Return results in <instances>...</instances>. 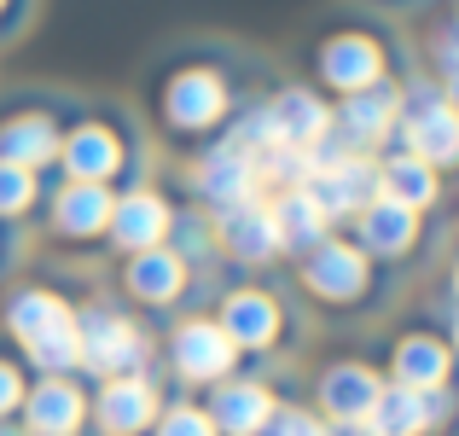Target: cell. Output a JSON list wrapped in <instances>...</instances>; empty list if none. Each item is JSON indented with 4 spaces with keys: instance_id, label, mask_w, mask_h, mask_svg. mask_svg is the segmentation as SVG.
<instances>
[{
    "instance_id": "cell-23",
    "label": "cell",
    "mask_w": 459,
    "mask_h": 436,
    "mask_svg": "<svg viewBox=\"0 0 459 436\" xmlns=\"http://www.w3.org/2000/svg\"><path fill=\"white\" fill-rule=\"evenodd\" d=\"M268 414H273V396L262 384H245V379H221L210 396V419L227 436H262Z\"/></svg>"
},
{
    "instance_id": "cell-32",
    "label": "cell",
    "mask_w": 459,
    "mask_h": 436,
    "mask_svg": "<svg viewBox=\"0 0 459 436\" xmlns=\"http://www.w3.org/2000/svg\"><path fill=\"white\" fill-rule=\"evenodd\" d=\"M35 12V0H0V35H12V30H23V18Z\"/></svg>"
},
{
    "instance_id": "cell-20",
    "label": "cell",
    "mask_w": 459,
    "mask_h": 436,
    "mask_svg": "<svg viewBox=\"0 0 459 436\" xmlns=\"http://www.w3.org/2000/svg\"><path fill=\"white\" fill-rule=\"evenodd\" d=\"M111 204H117L111 187H100V180H70V187H58V198H53V227L65 239H105Z\"/></svg>"
},
{
    "instance_id": "cell-28",
    "label": "cell",
    "mask_w": 459,
    "mask_h": 436,
    "mask_svg": "<svg viewBox=\"0 0 459 436\" xmlns=\"http://www.w3.org/2000/svg\"><path fill=\"white\" fill-rule=\"evenodd\" d=\"M35 169L23 163H0V222H12V215H30L35 210Z\"/></svg>"
},
{
    "instance_id": "cell-2",
    "label": "cell",
    "mask_w": 459,
    "mask_h": 436,
    "mask_svg": "<svg viewBox=\"0 0 459 436\" xmlns=\"http://www.w3.org/2000/svg\"><path fill=\"white\" fill-rule=\"evenodd\" d=\"M6 332L41 372H70L82 367V337H76V309L58 291H18L6 302Z\"/></svg>"
},
{
    "instance_id": "cell-27",
    "label": "cell",
    "mask_w": 459,
    "mask_h": 436,
    "mask_svg": "<svg viewBox=\"0 0 459 436\" xmlns=\"http://www.w3.org/2000/svg\"><path fill=\"white\" fill-rule=\"evenodd\" d=\"M367 431L372 436H419V431H430V396L407 390V384H384L378 402H372V414H367Z\"/></svg>"
},
{
    "instance_id": "cell-11",
    "label": "cell",
    "mask_w": 459,
    "mask_h": 436,
    "mask_svg": "<svg viewBox=\"0 0 459 436\" xmlns=\"http://www.w3.org/2000/svg\"><path fill=\"white\" fill-rule=\"evenodd\" d=\"M192 187H198V198L210 204L215 215L233 210V204H245V198H262L256 157H250L245 145L221 140V145H210V152L198 157V175H192Z\"/></svg>"
},
{
    "instance_id": "cell-14",
    "label": "cell",
    "mask_w": 459,
    "mask_h": 436,
    "mask_svg": "<svg viewBox=\"0 0 459 436\" xmlns=\"http://www.w3.org/2000/svg\"><path fill=\"white\" fill-rule=\"evenodd\" d=\"M215 245H221L233 262H250V268L280 257V227H273L268 198H245V204H233V210L215 215Z\"/></svg>"
},
{
    "instance_id": "cell-13",
    "label": "cell",
    "mask_w": 459,
    "mask_h": 436,
    "mask_svg": "<svg viewBox=\"0 0 459 436\" xmlns=\"http://www.w3.org/2000/svg\"><path fill=\"white\" fill-rule=\"evenodd\" d=\"M169 355H175V372L192 384H221L227 372H233L238 361V344L221 332V320H186L175 332V344H169Z\"/></svg>"
},
{
    "instance_id": "cell-26",
    "label": "cell",
    "mask_w": 459,
    "mask_h": 436,
    "mask_svg": "<svg viewBox=\"0 0 459 436\" xmlns=\"http://www.w3.org/2000/svg\"><path fill=\"white\" fill-rule=\"evenodd\" d=\"M378 372L372 367H360V361H337V367H325V379H320V407L332 419H367L372 414V402H378Z\"/></svg>"
},
{
    "instance_id": "cell-30",
    "label": "cell",
    "mask_w": 459,
    "mask_h": 436,
    "mask_svg": "<svg viewBox=\"0 0 459 436\" xmlns=\"http://www.w3.org/2000/svg\"><path fill=\"white\" fill-rule=\"evenodd\" d=\"M262 436H325V425L314 414H303V407H273Z\"/></svg>"
},
{
    "instance_id": "cell-34",
    "label": "cell",
    "mask_w": 459,
    "mask_h": 436,
    "mask_svg": "<svg viewBox=\"0 0 459 436\" xmlns=\"http://www.w3.org/2000/svg\"><path fill=\"white\" fill-rule=\"evenodd\" d=\"M325 436H372V431H367V419H332Z\"/></svg>"
},
{
    "instance_id": "cell-4",
    "label": "cell",
    "mask_w": 459,
    "mask_h": 436,
    "mask_svg": "<svg viewBox=\"0 0 459 436\" xmlns=\"http://www.w3.org/2000/svg\"><path fill=\"white\" fill-rule=\"evenodd\" d=\"M402 152L425 157L430 169H459V111L442 100L437 82L402 88Z\"/></svg>"
},
{
    "instance_id": "cell-18",
    "label": "cell",
    "mask_w": 459,
    "mask_h": 436,
    "mask_svg": "<svg viewBox=\"0 0 459 436\" xmlns=\"http://www.w3.org/2000/svg\"><path fill=\"white\" fill-rule=\"evenodd\" d=\"M93 414H100V425L111 436H134L157 425V390L152 379H140V372H123V379H105L100 402H93Z\"/></svg>"
},
{
    "instance_id": "cell-5",
    "label": "cell",
    "mask_w": 459,
    "mask_h": 436,
    "mask_svg": "<svg viewBox=\"0 0 459 436\" xmlns=\"http://www.w3.org/2000/svg\"><path fill=\"white\" fill-rule=\"evenodd\" d=\"M76 337H82V367H88V372L123 379V372L146 367V332H140L128 314H117V309L76 314Z\"/></svg>"
},
{
    "instance_id": "cell-35",
    "label": "cell",
    "mask_w": 459,
    "mask_h": 436,
    "mask_svg": "<svg viewBox=\"0 0 459 436\" xmlns=\"http://www.w3.org/2000/svg\"><path fill=\"white\" fill-rule=\"evenodd\" d=\"M378 6H419V0H378Z\"/></svg>"
},
{
    "instance_id": "cell-21",
    "label": "cell",
    "mask_w": 459,
    "mask_h": 436,
    "mask_svg": "<svg viewBox=\"0 0 459 436\" xmlns=\"http://www.w3.org/2000/svg\"><path fill=\"white\" fill-rule=\"evenodd\" d=\"M23 414H30V436H76L82 414H88V402H82V390L70 379H41L35 390H23Z\"/></svg>"
},
{
    "instance_id": "cell-16",
    "label": "cell",
    "mask_w": 459,
    "mask_h": 436,
    "mask_svg": "<svg viewBox=\"0 0 459 436\" xmlns=\"http://www.w3.org/2000/svg\"><path fill=\"white\" fill-rule=\"evenodd\" d=\"M186 280H192V268H186V257H180L175 245L134 250V257H128V268H123L128 297H134V302H152V309L175 302L180 291H186Z\"/></svg>"
},
{
    "instance_id": "cell-19",
    "label": "cell",
    "mask_w": 459,
    "mask_h": 436,
    "mask_svg": "<svg viewBox=\"0 0 459 436\" xmlns=\"http://www.w3.org/2000/svg\"><path fill=\"white\" fill-rule=\"evenodd\" d=\"M285 314L273 302V291H227L221 302V332L233 337L238 349H273Z\"/></svg>"
},
{
    "instance_id": "cell-36",
    "label": "cell",
    "mask_w": 459,
    "mask_h": 436,
    "mask_svg": "<svg viewBox=\"0 0 459 436\" xmlns=\"http://www.w3.org/2000/svg\"><path fill=\"white\" fill-rule=\"evenodd\" d=\"M454 349H459V314H454Z\"/></svg>"
},
{
    "instance_id": "cell-12",
    "label": "cell",
    "mask_w": 459,
    "mask_h": 436,
    "mask_svg": "<svg viewBox=\"0 0 459 436\" xmlns=\"http://www.w3.org/2000/svg\"><path fill=\"white\" fill-rule=\"evenodd\" d=\"M169 233H175V210H169L163 192L128 187L123 198L111 204V227H105V239H111L123 257H134V250H152V245H169Z\"/></svg>"
},
{
    "instance_id": "cell-17",
    "label": "cell",
    "mask_w": 459,
    "mask_h": 436,
    "mask_svg": "<svg viewBox=\"0 0 459 436\" xmlns=\"http://www.w3.org/2000/svg\"><path fill=\"white\" fill-rule=\"evenodd\" d=\"M355 245L367 250V257H407V250L419 245V210H407V204H395V198L378 192V198L355 215Z\"/></svg>"
},
{
    "instance_id": "cell-25",
    "label": "cell",
    "mask_w": 459,
    "mask_h": 436,
    "mask_svg": "<svg viewBox=\"0 0 459 436\" xmlns=\"http://www.w3.org/2000/svg\"><path fill=\"white\" fill-rule=\"evenodd\" d=\"M378 192L395 198V204H407V210H430L437 192H442V169H430L425 157H413V152L395 145V152L378 163Z\"/></svg>"
},
{
    "instance_id": "cell-10",
    "label": "cell",
    "mask_w": 459,
    "mask_h": 436,
    "mask_svg": "<svg viewBox=\"0 0 459 436\" xmlns=\"http://www.w3.org/2000/svg\"><path fill=\"white\" fill-rule=\"evenodd\" d=\"M58 163H65L70 180H100V187H111V180L128 169V140L117 135L111 123L88 117V123L65 128V140H58Z\"/></svg>"
},
{
    "instance_id": "cell-1",
    "label": "cell",
    "mask_w": 459,
    "mask_h": 436,
    "mask_svg": "<svg viewBox=\"0 0 459 436\" xmlns=\"http://www.w3.org/2000/svg\"><path fill=\"white\" fill-rule=\"evenodd\" d=\"M157 117L175 140H204L215 128H233L238 117V93L227 82L221 65H204V58H186L175 65L163 82H157Z\"/></svg>"
},
{
    "instance_id": "cell-22",
    "label": "cell",
    "mask_w": 459,
    "mask_h": 436,
    "mask_svg": "<svg viewBox=\"0 0 459 436\" xmlns=\"http://www.w3.org/2000/svg\"><path fill=\"white\" fill-rule=\"evenodd\" d=\"M390 372L407 390H437L454 372V344H442V337H430V332H407L390 355Z\"/></svg>"
},
{
    "instance_id": "cell-33",
    "label": "cell",
    "mask_w": 459,
    "mask_h": 436,
    "mask_svg": "<svg viewBox=\"0 0 459 436\" xmlns=\"http://www.w3.org/2000/svg\"><path fill=\"white\" fill-rule=\"evenodd\" d=\"M437 88H442V100H448L454 111H459V58H454V65H442V70H437Z\"/></svg>"
},
{
    "instance_id": "cell-38",
    "label": "cell",
    "mask_w": 459,
    "mask_h": 436,
    "mask_svg": "<svg viewBox=\"0 0 459 436\" xmlns=\"http://www.w3.org/2000/svg\"><path fill=\"white\" fill-rule=\"evenodd\" d=\"M0 436H12V431H0Z\"/></svg>"
},
{
    "instance_id": "cell-24",
    "label": "cell",
    "mask_w": 459,
    "mask_h": 436,
    "mask_svg": "<svg viewBox=\"0 0 459 436\" xmlns=\"http://www.w3.org/2000/svg\"><path fill=\"white\" fill-rule=\"evenodd\" d=\"M273 227H280V250H314L325 233H332V222H325V210L314 204V192L308 187H285V192H273Z\"/></svg>"
},
{
    "instance_id": "cell-6",
    "label": "cell",
    "mask_w": 459,
    "mask_h": 436,
    "mask_svg": "<svg viewBox=\"0 0 459 436\" xmlns=\"http://www.w3.org/2000/svg\"><path fill=\"white\" fill-rule=\"evenodd\" d=\"M303 285L320 302H360L372 291V257L355 239H332L325 233L314 250H303Z\"/></svg>"
},
{
    "instance_id": "cell-9",
    "label": "cell",
    "mask_w": 459,
    "mask_h": 436,
    "mask_svg": "<svg viewBox=\"0 0 459 436\" xmlns=\"http://www.w3.org/2000/svg\"><path fill=\"white\" fill-rule=\"evenodd\" d=\"M262 128H268L273 145H291V152H314L325 135H332V105L314 88H280L273 100L256 105Z\"/></svg>"
},
{
    "instance_id": "cell-7",
    "label": "cell",
    "mask_w": 459,
    "mask_h": 436,
    "mask_svg": "<svg viewBox=\"0 0 459 436\" xmlns=\"http://www.w3.org/2000/svg\"><path fill=\"white\" fill-rule=\"evenodd\" d=\"M332 128L349 140V152H378L402 135V88L395 82H372L360 93H343V105L332 111Z\"/></svg>"
},
{
    "instance_id": "cell-8",
    "label": "cell",
    "mask_w": 459,
    "mask_h": 436,
    "mask_svg": "<svg viewBox=\"0 0 459 436\" xmlns=\"http://www.w3.org/2000/svg\"><path fill=\"white\" fill-rule=\"evenodd\" d=\"M303 187L314 192V204L325 210V222H343V215L355 222V215L378 198V163H372L367 152H349V157H337V163L314 169Z\"/></svg>"
},
{
    "instance_id": "cell-3",
    "label": "cell",
    "mask_w": 459,
    "mask_h": 436,
    "mask_svg": "<svg viewBox=\"0 0 459 436\" xmlns=\"http://www.w3.org/2000/svg\"><path fill=\"white\" fill-rule=\"evenodd\" d=\"M314 70L332 93H360L372 82H390V41H384L372 23H349L332 30L314 47Z\"/></svg>"
},
{
    "instance_id": "cell-29",
    "label": "cell",
    "mask_w": 459,
    "mask_h": 436,
    "mask_svg": "<svg viewBox=\"0 0 459 436\" xmlns=\"http://www.w3.org/2000/svg\"><path fill=\"white\" fill-rule=\"evenodd\" d=\"M157 436H215V419L204 407H169L157 419Z\"/></svg>"
},
{
    "instance_id": "cell-31",
    "label": "cell",
    "mask_w": 459,
    "mask_h": 436,
    "mask_svg": "<svg viewBox=\"0 0 459 436\" xmlns=\"http://www.w3.org/2000/svg\"><path fill=\"white\" fill-rule=\"evenodd\" d=\"M12 407H23V379H18L12 361H0V419H6Z\"/></svg>"
},
{
    "instance_id": "cell-37",
    "label": "cell",
    "mask_w": 459,
    "mask_h": 436,
    "mask_svg": "<svg viewBox=\"0 0 459 436\" xmlns=\"http://www.w3.org/2000/svg\"><path fill=\"white\" fill-rule=\"evenodd\" d=\"M454 297H459V262H454Z\"/></svg>"
},
{
    "instance_id": "cell-15",
    "label": "cell",
    "mask_w": 459,
    "mask_h": 436,
    "mask_svg": "<svg viewBox=\"0 0 459 436\" xmlns=\"http://www.w3.org/2000/svg\"><path fill=\"white\" fill-rule=\"evenodd\" d=\"M58 140H65V128H58L53 111H41V105H23V111L0 117V163L47 169V163H58Z\"/></svg>"
}]
</instances>
